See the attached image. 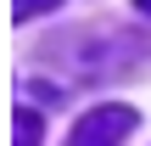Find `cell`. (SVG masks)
Segmentation results:
<instances>
[{"mask_svg":"<svg viewBox=\"0 0 151 146\" xmlns=\"http://www.w3.org/2000/svg\"><path fill=\"white\" fill-rule=\"evenodd\" d=\"M28 90H34V96H39V101H62V96H67V90H62V84H45V79H34V84H28Z\"/></svg>","mask_w":151,"mask_h":146,"instance_id":"5","label":"cell"},{"mask_svg":"<svg viewBox=\"0 0 151 146\" xmlns=\"http://www.w3.org/2000/svg\"><path fill=\"white\" fill-rule=\"evenodd\" d=\"M39 135H45V118L34 107H17L11 113V146H39Z\"/></svg>","mask_w":151,"mask_h":146,"instance_id":"3","label":"cell"},{"mask_svg":"<svg viewBox=\"0 0 151 146\" xmlns=\"http://www.w3.org/2000/svg\"><path fill=\"white\" fill-rule=\"evenodd\" d=\"M134 11H140V17H151V0H134Z\"/></svg>","mask_w":151,"mask_h":146,"instance_id":"6","label":"cell"},{"mask_svg":"<svg viewBox=\"0 0 151 146\" xmlns=\"http://www.w3.org/2000/svg\"><path fill=\"white\" fill-rule=\"evenodd\" d=\"M62 0H11V23H28V17H39V11H56Z\"/></svg>","mask_w":151,"mask_h":146,"instance_id":"4","label":"cell"},{"mask_svg":"<svg viewBox=\"0 0 151 146\" xmlns=\"http://www.w3.org/2000/svg\"><path fill=\"white\" fill-rule=\"evenodd\" d=\"M62 56L78 68V79H118V73H129V68L146 56V45H140V39H112V34L84 28L73 45H62Z\"/></svg>","mask_w":151,"mask_h":146,"instance_id":"1","label":"cell"},{"mask_svg":"<svg viewBox=\"0 0 151 146\" xmlns=\"http://www.w3.org/2000/svg\"><path fill=\"white\" fill-rule=\"evenodd\" d=\"M134 124H140V113H134V107L106 101V107H90V113L73 124L67 146H123L129 135H134Z\"/></svg>","mask_w":151,"mask_h":146,"instance_id":"2","label":"cell"}]
</instances>
